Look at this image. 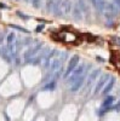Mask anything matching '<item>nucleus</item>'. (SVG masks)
<instances>
[{
  "mask_svg": "<svg viewBox=\"0 0 120 121\" xmlns=\"http://www.w3.org/2000/svg\"><path fill=\"white\" fill-rule=\"evenodd\" d=\"M10 27L13 28V29H17V30H19V32H22V33H29V30H27L24 28H21L19 26H10Z\"/></svg>",
  "mask_w": 120,
  "mask_h": 121,
  "instance_id": "obj_15",
  "label": "nucleus"
},
{
  "mask_svg": "<svg viewBox=\"0 0 120 121\" xmlns=\"http://www.w3.org/2000/svg\"><path fill=\"white\" fill-rule=\"evenodd\" d=\"M78 64H79V56H73L71 59H69L68 67H67L66 72H64V78H66V79L72 74V72L78 67Z\"/></svg>",
  "mask_w": 120,
  "mask_h": 121,
  "instance_id": "obj_4",
  "label": "nucleus"
},
{
  "mask_svg": "<svg viewBox=\"0 0 120 121\" xmlns=\"http://www.w3.org/2000/svg\"><path fill=\"white\" fill-rule=\"evenodd\" d=\"M55 88H56V81H55V80H52V81L47 82V84L43 87L44 91H52V90H55Z\"/></svg>",
  "mask_w": 120,
  "mask_h": 121,
  "instance_id": "obj_13",
  "label": "nucleus"
},
{
  "mask_svg": "<svg viewBox=\"0 0 120 121\" xmlns=\"http://www.w3.org/2000/svg\"><path fill=\"white\" fill-rule=\"evenodd\" d=\"M17 16H19L22 19H24V21H28V19L31 18L29 16H27V15H24V13H22V12H19V11H17Z\"/></svg>",
  "mask_w": 120,
  "mask_h": 121,
  "instance_id": "obj_17",
  "label": "nucleus"
},
{
  "mask_svg": "<svg viewBox=\"0 0 120 121\" xmlns=\"http://www.w3.org/2000/svg\"><path fill=\"white\" fill-rule=\"evenodd\" d=\"M24 1H29V0H24Z\"/></svg>",
  "mask_w": 120,
  "mask_h": 121,
  "instance_id": "obj_24",
  "label": "nucleus"
},
{
  "mask_svg": "<svg viewBox=\"0 0 120 121\" xmlns=\"http://www.w3.org/2000/svg\"><path fill=\"white\" fill-rule=\"evenodd\" d=\"M91 3L93 4V6L98 10V11H101V12H103L104 11V9H106V1L104 0H91Z\"/></svg>",
  "mask_w": 120,
  "mask_h": 121,
  "instance_id": "obj_10",
  "label": "nucleus"
},
{
  "mask_svg": "<svg viewBox=\"0 0 120 121\" xmlns=\"http://www.w3.org/2000/svg\"><path fill=\"white\" fill-rule=\"evenodd\" d=\"M85 73H86V65L85 64H78V67L72 72V74L68 76V82L72 85L76 79H79L80 76H81L83 74H85Z\"/></svg>",
  "mask_w": 120,
  "mask_h": 121,
  "instance_id": "obj_2",
  "label": "nucleus"
},
{
  "mask_svg": "<svg viewBox=\"0 0 120 121\" xmlns=\"http://www.w3.org/2000/svg\"><path fill=\"white\" fill-rule=\"evenodd\" d=\"M1 55H3V48L0 47V56H1Z\"/></svg>",
  "mask_w": 120,
  "mask_h": 121,
  "instance_id": "obj_23",
  "label": "nucleus"
},
{
  "mask_svg": "<svg viewBox=\"0 0 120 121\" xmlns=\"http://www.w3.org/2000/svg\"><path fill=\"white\" fill-rule=\"evenodd\" d=\"M113 4H114L118 9H120V0H113Z\"/></svg>",
  "mask_w": 120,
  "mask_h": 121,
  "instance_id": "obj_19",
  "label": "nucleus"
},
{
  "mask_svg": "<svg viewBox=\"0 0 120 121\" xmlns=\"http://www.w3.org/2000/svg\"><path fill=\"white\" fill-rule=\"evenodd\" d=\"M32 4H33V6L34 7H36V9H39L40 7V4H41V0H29Z\"/></svg>",
  "mask_w": 120,
  "mask_h": 121,
  "instance_id": "obj_16",
  "label": "nucleus"
},
{
  "mask_svg": "<svg viewBox=\"0 0 120 121\" xmlns=\"http://www.w3.org/2000/svg\"><path fill=\"white\" fill-rule=\"evenodd\" d=\"M114 108H115L116 110H119V109H120V100H119V103H118V104H116V105H115Z\"/></svg>",
  "mask_w": 120,
  "mask_h": 121,
  "instance_id": "obj_22",
  "label": "nucleus"
},
{
  "mask_svg": "<svg viewBox=\"0 0 120 121\" xmlns=\"http://www.w3.org/2000/svg\"><path fill=\"white\" fill-rule=\"evenodd\" d=\"M72 3H71V0H62V5H61V12L62 15L67 16L72 12Z\"/></svg>",
  "mask_w": 120,
  "mask_h": 121,
  "instance_id": "obj_8",
  "label": "nucleus"
},
{
  "mask_svg": "<svg viewBox=\"0 0 120 121\" xmlns=\"http://www.w3.org/2000/svg\"><path fill=\"white\" fill-rule=\"evenodd\" d=\"M72 11H73V17H74L75 19H81V17H83V12H81V10L79 9V6H78L76 4L73 6Z\"/></svg>",
  "mask_w": 120,
  "mask_h": 121,
  "instance_id": "obj_11",
  "label": "nucleus"
},
{
  "mask_svg": "<svg viewBox=\"0 0 120 121\" xmlns=\"http://www.w3.org/2000/svg\"><path fill=\"white\" fill-rule=\"evenodd\" d=\"M0 9H7L6 4H3V3H0Z\"/></svg>",
  "mask_w": 120,
  "mask_h": 121,
  "instance_id": "obj_21",
  "label": "nucleus"
},
{
  "mask_svg": "<svg viewBox=\"0 0 120 121\" xmlns=\"http://www.w3.org/2000/svg\"><path fill=\"white\" fill-rule=\"evenodd\" d=\"M6 41H7V45H11V44H15L16 43V35L15 33H9L7 34V38H6Z\"/></svg>",
  "mask_w": 120,
  "mask_h": 121,
  "instance_id": "obj_14",
  "label": "nucleus"
},
{
  "mask_svg": "<svg viewBox=\"0 0 120 121\" xmlns=\"http://www.w3.org/2000/svg\"><path fill=\"white\" fill-rule=\"evenodd\" d=\"M99 74H101V70H99V69H95L93 72H91L87 75V80H86V88L87 90L92 86V84L96 81V79L98 78Z\"/></svg>",
  "mask_w": 120,
  "mask_h": 121,
  "instance_id": "obj_7",
  "label": "nucleus"
},
{
  "mask_svg": "<svg viewBox=\"0 0 120 121\" xmlns=\"http://www.w3.org/2000/svg\"><path fill=\"white\" fill-rule=\"evenodd\" d=\"M114 85H115V78H113V76H112V78H109V80L107 81L106 86H104L103 90H102V93H103V95H108V93L113 90Z\"/></svg>",
  "mask_w": 120,
  "mask_h": 121,
  "instance_id": "obj_9",
  "label": "nucleus"
},
{
  "mask_svg": "<svg viewBox=\"0 0 120 121\" xmlns=\"http://www.w3.org/2000/svg\"><path fill=\"white\" fill-rule=\"evenodd\" d=\"M61 5H62V0H47L46 9H47V11L50 13H53V15H57V16H62Z\"/></svg>",
  "mask_w": 120,
  "mask_h": 121,
  "instance_id": "obj_1",
  "label": "nucleus"
},
{
  "mask_svg": "<svg viewBox=\"0 0 120 121\" xmlns=\"http://www.w3.org/2000/svg\"><path fill=\"white\" fill-rule=\"evenodd\" d=\"M86 78H87V75H86V73H85V74H83L81 76H80L79 79L75 80V81L71 85V91H72V92H76V91H79L80 88H81V86L84 85Z\"/></svg>",
  "mask_w": 120,
  "mask_h": 121,
  "instance_id": "obj_6",
  "label": "nucleus"
},
{
  "mask_svg": "<svg viewBox=\"0 0 120 121\" xmlns=\"http://www.w3.org/2000/svg\"><path fill=\"white\" fill-rule=\"evenodd\" d=\"M43 50V43H38V44H35L34 46H31L27 51L23 53V58L26 59V60H28V59H31L32 57H34L35 55H38L40 51Z\"/></svg>",
  "mask_w": 120,
  "mask_h": 121,
  "instance_id": "obj_3",
  "label": "nucleus"
},
{
  "mask_svg": "<svg viewBox=\"0 0 120 121\" xmlns=\"http://www.w3.org/2000/svg\"><path fill=\"white\" fill-rule=\"evenodd\" d=\"M76 5L79 6V9L81 10V12H87L89 9H87V5L85 3V0H76Z\"/></svg>",
  "mask_w": 120,
  "mask_h": 121,
  "instance_id": "obj_12",
  "label": "nucleus"
},
{
  "mask_svg": "<svg viewBox=\"0 0 120 121\" xmlns=\"http://www.w3.org/2000/svg\"><path fill=\"white\" fill-rule=\"evenodd\" d=\"M44 27H45L44 24H39V26L36 27V29H35V32H41V30L44 29Z\"/></svg>",
  "mask_w": 120,
  "mask_h": 121,
  "instance_id": "obj_18",
  "label": "nucleus"
},
{
  "mask_svg": "<svg viewBox=\"0 0 120 121\" xmlns=\"http://www.w3.org/2000/svg\"><path fill=\"white\" fill-rule=\"evenodd\" d=\"M109 76L108 74H106V75H102L101 78H99V80H98V82L96 84V87H95V90H93V93L95 95H97V93H99L101 91L103 90V87L106 86V84H107V81L109 80Z\"/></svg>",
  "mask_w": 120,
  "mask_h": 121,
  "instance_id": "obj_5",
  "label": "nucleus"
},
{
  "mask_svg": "<svg viewBox=\"0 0 120 121\" xmlns=\"http://www.w3.org/2000/svg\"><path fill=\"white\" fill-rule=\"evenodd\" d=\"M3 41H4V35H3L1 33H0V45L3 44Z\"/></svg>",
  "mask_w": 120,
  "mask_h": 121,
  "instance_id": "obj_20",
  "label": "nucleus"
}]
</instances>
